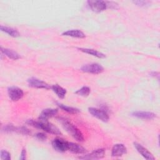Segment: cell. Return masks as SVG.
Wrapping results in <instances>:
<instances>
[{
  "instance_id": "cell-9",
  "label": "cell",
  "mask_w": 160,
  "mask_h": 160,
  "mask_svg": "<svg viewBox=\"0 0 160 160\" xmlns=\"http://www.w3.org/2000/svg\"><path fill=\"white\" fill-rule=\"evenodd\" d=\"M105 155V149L104 148H99L93 151L89 154L84 155L79 157V159H99L103 158Z\"/></svg>"
},
{
  "instance_id": "cell-17",
  "label": "cell",
  "mask_w": 160,
  "mask_h": 160,
  "mask_svg": "<svg viewBox=\"0 0 160 160\" xmlns=\"http://www.w3.org/2000/svg\"><path fill=\"white\" fill-rule=\"evenodd\" d=\"M1 51L3 54H4L6 56H7L8 58H9L11 59L16 60V59H18L20 58L19 54L12 49H9L8 48H4L1 47Z\"/></svg>"
},
{
  "instance_id": "cell-1",
  "label": "cell",
  "mask_w": 160,
  "mask_h": 160,
  "mask_svg": "<svg viewBox=\"0 0 160 160\" xmlns=\"http://www.w3.org/2000/svg\"><path fill=\"white\" fill-rule=\"evenodd\" d=\"M26 123L34 128L42 129L48 133L56 135L62 134L60 130L54 124L48 122V120L39 119V121H34L33 119H29L26 121Z\"/></svg>"
},
{
  "instance_id": "cell-18",
  "label": "cell",
  "mask_w": 160,
  "mask_h": 160,
  "mask_svg": "<svg viewBox=\"0 0 160 160\" xmlns=\"http://www.w3.org/2000/svg\"><path fill=\"white\" fill-rule=\"evenodd\" d=\"M51 89L56 94V95L60 99L64 98L66 94V89L63 88L62 87L60 86L58 84H54L51 86Z\"/></svg>"
},
{
  "instance_id": "cell-6",
  "label": "cell",
  "mask_w": 160,
  "mask_h": 160,
  "mask_svg": "<svg viewBox=\"0 0 160 160\" xmlns=\"http://www.w3.org/2000/svg\"><path fill=\"white\" fill-rule=\"evenodd\" d=\"M69 141L61 138H56L52 141V146L58 152H65L68 150Z\"/></svg>"
},
{
  "instance_id": "cell-21",
  "label": "cell",
  "mask_w": 160,
  "mask_h": 160,
  "mask_svg": "<svg viewBox=\"0 0 160 160\" xmlns=\"http://www.w3.org/2000/svg\"><path fill=\"white\" fill-rule=\"evenodd\" d=\"M91 92V89L88 86H82L81 88H80L79 89L77 90L75 92V94L83 96V97H87L89 96V93Z\"/></svg>"
},
{
  "instance_id": "cell-23",
  "label": "cell",
  "mask_w": 160,
  "mask_h": 160,
  "mask_svg": "<svg viewBox=\"0 0 160 160\" xmlns=\"http://www.w3.org/2000/svg\"><path fill=\"white\" fill-rule=\"evenodd\" d=\"M16 132L22 134H24V135H28L31 133L29 129L28 128H27L25 126H21V127H16Z\"/></svg>"
},
{
  "instance_id": "cell-20",
  "label": "cell",
  "mask_w": 160,
  "mask_h": 160,
  "mask_svg": "<svg viewBox=\"0 0 160 160\" xmlns=\"http://www.w3.org/2000/svg\"><path fill=\"white\" fill-rule=\"evenodd\" d=\"M56 104L61 109H62L63 111H66V112H67L68 113H70V114H77V113L80 112V110L79 109H78V108L71 107V106H68L64 105V104L59 103V102H57Z\"/></svg>"
},
{
  "instance_id": "cell-26",
  "label": "cell",
  "mask_w": 160,
  "mask_h": 160,
  "mask_svg": "<svg viewBox=\"0 0 160 160\" xmlns=\"http://www.w3.org/2000/svg\"><path fill=\"white\" fill-rule=\"evenodd\" d=\"M35 137L41 141H45L47 139V136L43 133V132H38L37 134H36Z\"/></svg>"
},
{
  "instance_id": "cell-22",
  "label": "cell",
  "mask_w": 160,
  "mask_h": 160,
  "mask_svg": "<svg viewBox=\"0 0 160 160\" xmlns=\"http://www.w3.org/2000/svg\"><path fill=\"white\" fill-rule=\"evenodd\" d=\"M2 130L5 132H13L16 131V127H15L14 125L12 124H9L4 126L2 127Z\"/></svg>"
},
{
  "instance_id": "cell-8",
  "label": "cell",
  "mask_w": 160,
  "mask_h": 160,
  "mask_svg": "<svg viewBox=\"0 0 160 160\" xmlns=\"http://www.w3.org/2000/svg\"><path fill=\"white\" fill-rule=\"evenodd\" d=\"M8 93L9 98L13 101H17L21 99L23 95V91L16 86H11L8 88Z\"/></svg>"
},
{
  "instance_id": "cell-16",
  "label": "cell",
  "mask_w": 160,
  "mask_h": 160,
  "mask_svg": "<svg viewBox=\"0 0 160 160\" xmlns=\"http://www.w3.org/2000/svg\"><path fill=\"white\" fill-rule=\"evenodd\" d=\"M78 49L80 51H82L83 52H85L86 54H89L90 55H92L93 56H95L96 58L103 59L106 58V55L103 54L101 52H99L98 51H96L93 49H89V48H78Z\"/></svg>"
},
{
  "instance_id": "cell-2",
  "label": "cell",
  "mask_w": 160,
  "mask_h": 160,
  "mask_svg": "<svg viewBox=\"0 0 160 160\" xmlns=\"http://www.w3.org/2000/svg\"><path fill=\"white\" fill-rule=\"evenodd\" d=\"M58 120L62 124L63 128L74 139H75L78 141H84V136L81 131L76 126H75V125H74L71 121L62 117L58 118Z\"/></svg>"
},
{
  "instance_id": "cell-13",
  "label": "cell",
  "mask_w": 160,
  "mask_h": 160,
  "mask_svg": "<svg viewBox=\"0 0 160 160\" xmlns=\"http://www.w3.org/2000/svg\"><path fill=\"white\" fill-rule=\"evenodd\" d=\"M58 112L57 109H52V108H48L45 109L42 111L41 112L39 119L41 120H48L49 118H51L55 116Z\"/></svg>"
},
{
  "instance_id": "cell-24",
  "label": "cell",
  "mask_w": 160,
  "mask_h": 160,
  "mask_svg": "<svg viewBox=\"0 0 160 160\" xmlns=\"http://www.w3.org/2000/svg\"><path fill=\"white\" fill-rule=\"evenodd\" d=\"M0 155H1V159L2 160L11 159V154L6 150H1Z\"/></svg>"
},
{
  "instance_id": "cell-5",
  "label": "cell",
  "mask_w": 160,
  "mask_h": 160,
  "mask_svg": "<svg viewBox=\"0 0 160 160\" xmlns=\"http://www.w3.org/2000/svg\"><path fill=\"white\" fill-rule=\"evenodd\" d=\"M88 111L92 116L103 122H108L109 119L107 111L104 109H101L95 108H89Z\"/></svg>"
},
{
  "instance_id": "cell-27",
  "label": "cell",
  "mask_w": 160,
  "mask_h": 160,
  "mask_svg": "<svg viewBox=\"0 0 160 160\" xmlns=\"http://www.w3.org/2000/svg\"><path fill=\"white\" fill-rule=\"evenodd\" d=\"M26 149L23 148L21 151L20 157H19V159L24 160V159H26Z\"/></svg>"
},
{
  "instance_id": "cell-25",
  "label": "cell",
  "mask_w": 160,
  "mask_h": 160,
  "mask_svg": "<svg viewBox=\"0 0 160 160\" xmlns=\"http://www.w3.org/2000/svg\"><path fill=\"white\" fill-rule=\"evenodd\" d=\"M133 3H134L135 4L139 6H148L150 5L151 2L149 1H142V0H138V1H132Z\"/></svg>"
},
{
  "instance_id": "cell-11",
  "label": "cell",
  "mask_w": 160,
  "mask_h": 160,
  "mask_svg": "<svg viewBox=\"0 0 160 160\" xmlns=\"http://www.w3.org/2000/svg\"><path fill=\"white\" fill-rule=\"evenodd\" d=\"M127 148L123 144H116L113 146L111 151L112 157H119L126 154Z\"/></svg>"
},
{
  "instance_id": "cell-3",
  "label": "cell",
  "mask_w": 160,
  "mask_h": 160,
  "mask_svg": "<svg viewBox=\"0 0 160 160\" xmlns=\"http://www.w3.org/2000/svg\"><path fill=\"white\" fill-rule=\"evenodd\" d=\"M88 6L94 12H100L107 8L106 2L104 1L101 0H90L87 1Z\"/></svg>"
},
{
  "instance_id": "cell-19",
  "label": "cell",
  "mask_w": 160,
  "mask_h": 160,
  "mask_svg": "<svg viewBox=\"0 0 160 160\" xmlns=\"http://www.w3.org/2000/svg\"><path fill=\"white\" fill-rule=\"evenodd\" d=\"M1 30L6 33H7L8 34H9V36L14 37V38H16V37H19L20 36L19 32L15 29L11 28V27H8V26H1Z\"/></svg>"
},
{
  "instance_id": "cell-15",
  "label": "cell",
  "mask_w": 160,
  "mask_h": 160,
  "mask_svg": "<svg viewBox=\"0 0 160 160\" xmlns=\"http://www.w3.org/2000/svg\"><path fill=\"white\" fill-rule=\"evenodd\" d=\"M62 36H70L72 38H84L85 34L79 29H71L64 31L62 33Z\"/></svg>"
},
{
  "instance_id": "cell-4",
  "label": "cell",
  "mask_w": 160,
  "mask_h": 160,
  "mask_svg": "<svg viewBox=\"0 0 160 160\" xmlns=\"http://www.w3.org/2000/svg\"><path fill=\"white\" fill-rule=\"evenodd\" d=\"M82 72L91 74H99L104 71V68L98 63H91L82 66L81 68Z\"/></svg>"
},
{
  "instance_id": "cell-10",
  "label": "cell",
  "mask_w": 160,
  "mask_h": 160,
  "mask_svg": "<svg viewBox=\"0 0 160 160\" xmlns=\"http://www.w3.org/2000/svg\"><path fill=\"white\" fill-rule=\"evenodd\" d=\"M134 146L136 148L138 152L146 159L149 160H154L155 159V158L154 156L144 147H143L142 145H141L139 143L134 142Z\"/></svg>"
},
{
  "instance_id": "cell-12",
  "label": "cell",
  "mask_w": 160,
  "mask_h": 160,
  "mask_svg": "<svg viewBox=\"0 0 160 160\" xmlns=\"http://www.w3.org/2000/svg\"><path fill=\"white\" fill-rule=\"evenodd\" d=\"M132 116L136 117L139 119H153L156 118V114L154 112H149V111H134L132 112Z\"/></svg>"
},
{
  "instance_id": "cell-7",
  "label": "cell",
  "mask_w": 160,
  "mask_h": 160,
  "mask_svg": "<svg viewBox=\"0 0 160 160\" xmlns=\"http://www.w3.org/2000/svg\"><path fill=\"white\" fill-rule=\"evenodd\" d=\"M28 82L29 86L32 88H38V89H51V86L49 85L48 83L34 77L29 78L28 79Z\"/></svg>"
},
{
  "instance_id": "cell-28",
  "label": "cell",
  "mask_w": 160,
  "mask_h": 160,
  "mask_svg": "<svg viewBox=\"0 0 160 160\" xmlns=\"http://www.w3.org/2000/svg\"><path fill=\"white\" fill-rule=\"evenodd\" d=\"M151 76H154V77L157 76L158 79H159V73H158V72H151Z\"/></svg>"
},
{
  "instance_id": "cell-14",
  "label": "cell",
  "mask_w": 160,
  "mask_h": 160,
  "mask_svg": "<svg viewBox=\"0 0 160 160\" xmlns=\"http://www.w3.org/2000/svg\"><path fill=\"white\" fill-rule=\"evenodd\" d=\"M69 151L74 153V154H84L86 152V149L82 147V146L72 142H69V145H68V150Z\"/></svg>"
}]
</instances>
